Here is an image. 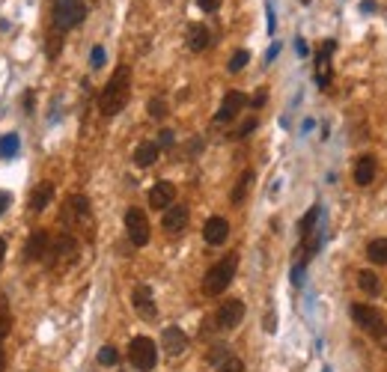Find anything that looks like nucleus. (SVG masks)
I'll return each mask as SVG.
<instances>
[{
    "label": "nucleus",
    "instance_id": "33",
    "mask_svg": "<svg viewBox=\"0 0 387 372\" xmlns=\"http://www.w3.org/2000/svg\"><path fill=\"white\" fill-rule=\"evenodd\" d=\"M89 63H93V69H102L105 66V48L102 45L93 48V54H89Z\"/></svg>",
    "mask_w": 387,
    "mask_h": 372
},
{
    "label": "nucleus",
    "instance_id": "20",
    "mask_svg": "<svg viewBox=\"0 0 387 372\" xmlns=\"http://www.w3.org/2000/svg\"><path fill=\"white\" fill-rule=\"evenodd\" d=\"M51 200H54V185L51 182H39V188L30 194V212H45Z\"/></svg>",
    "mask_w": 387,
    "mask_h": 372
},
{
    "label": "nucleus",
    "instance_id": "15",
    "mask_svg": "<svg viewBox=\"0 0 387 372\" xmlns=\"http://www.w3.org/2000/svg\"><path fill=\"white\" fill-rule=\"evenodd\" d=\"M188 218H191V215H188V206H170V209H164V218H161V227L167 229V233H182V229L188 227Z\"/></svg>",
    "mask_w": 387,
    "mask_h": 372
},
{
    "label": "nucleus",
    "instance_id": "8",
    "mask_svg": "<svg viewBox=\"0 0 387 372\" xmlns=\"http://www.w3.org/2000/svg\"><path fill=\"white\" fill-rule=\"evenodd\" d=\"M125 229H128V238H132L134 247L149 245V220L141 209H128L125 212Z\"/></svg>",
    "mask_w": 387,
    "mask_h": 372
},
{
    "label": "nucleus",
    "instance_id": "19",
    "mask_svg": "<svg viewBox=\"0 0 387 372\" xmlns=\"http://www.w3.org/2000/svg\"><path fill=\"white\" fill-rule=\"evenodd\" d=\"M212 45V33H208L206 24H191L188 27V48L191 51H206Z\"/></svg>",
    "mask_w": 387,
    "mask_h": 372
},
{
    "label": "nucleus",
    "instance_id": "30",
    "mask_svg": "<svg viewBox=\"0 0 387 372\" xmlns=\"http://www.w3.org/2000/svg\"><path fill=\"white\" fill-rule=\"evenodd\" d=\"M149 116L152 119H164L167 116V102L164 98H152V102H149Z\"/></svg>",
    "mask_w": 387,
    "mask_h": 372
},
{
    "label": "nucleus",
    "instance_id": "17",
    "mask_svg": "<svg viewBox=\"0 0 387 372\" xmlns=\"http://www.w3.org/2000/svg\"><path fill=\"white\" fill-rule=\"evenodd\" d=\"M161 346L170 357H179L182 351L188 348V334L182 328H164V337H161Z\"/></svg>",
    "mask_w": 387,
    "mask_h": 372
},
{
    "label": "nucleus",
    "instance_id": "43",
    "mask_svg": "<svg viewBox=\"0 0 387 372\" xmlns=\"http://www.w3.org/2000/svg\"><path fill=\"white\" fill-rule=\"evenodd\" d=\"M301 3H310V0H301Z\"/></svg>",
    "mask_w": 387,
    "mask_h": 372
},
{
    "label": "nucleus",
    "instance_id": "41",
    "mask_svg": "<svg viewBox=\"0 0 387 372\" xmlns=\"http://www.w3.org/2000/svg\"><path fill=\"white\" fill-rule=\"evenodd\" d=\"M24 107H27V114H30V107H33V93L24 96Z\"/></svg>",
    "mask_w": 387,
    "mask_h": 372
},
{
    "label": "nucleus",
    "instance_id": "40",
    "mask_svg": "<svg viewBox=\"0 0 387 372\" xmlns=\"http://www.w3.org/2000/svg\"><path fill=\"white\" fill-rule=\"evenodd\" d=\"M295 51H298V54H301V57L307 54V45H304V39H298V42H295Z\"/></svg>",
    "mask_w": 387,
    "mask_h": 372
},
{
    "label": "nucleus",
    "instance_id": "21",
    "mask_svg": "<svg viewBox=\"0 0 387 372\" xmlns=\"http://www.w3.org/2000/svg\"><path fill=\"white\" fill-rule=\"evenodd\" d=\"M158 155H161V149H158V143H152V140H146V143H141L134 149V164L137 167H152Z\"/></svg>",
    "mask_w": 387,
    "mask_h": 372
},
{
    "label": "nucleus",
    "instance_id": "14",
    "mask_svg": "<svg viewBox=\"0 0 387 372\" xmlns=\"http://www.w3.org/2000/svg\"><path fill=\"white\" fill-rule=\"evenodd\" d=\"M203 238H206L212 247L224 245V241L230 238V224H226V218H208L206 227H203Z\"/></svg>",
    "mask_w": 387,
    "mask_h": 372
},
{
    "label": "nucleus",
    "instance_id": "42",
    "mask_svg": "<svg viewBox=\"0 0 387 372\" xmlns=\"http://www.w3.org/2000/svg\"><path fill=\"white\" fill-rule=\"evenodd\" d=\"M3 254H6V241L0 238V265H3Z\"/></svg>",
    "mask_w": 387,
    "mask_h": 372
},
{
    "label": "nucleus",
    "instance_id": "18",
    "mask_svg": "<svg viewBox=\"0 0 387 372\" xmlns=\"http://www.w3.org/2000/svg\"><path fill=\"white\" fill-rule=\"evenodd\" d=\"M375 170H379L375 158L372 155H361V158H357V164H354V182L361 188H366L375 179Z\"/></svg>",
    "mask_w": 387,
    "mask_h": 372
},
{
    "label": "nucleus",
    "instance_id": "2",
    "mask_svg": "<svg viewBox=\"0 0 387 372\" xmlns=\"http://www.w3.org/2000/svg\"><path fill=\"white\" fill-rule=\"evenodd\" d=\"M78 259H81V245H78V238L72 233H60V238L51 245V250H48L45 265L51 271H66V268H72Z\"/></svg>",
    "mask_w": 387,
    "mask_h": 372
},
{
    "label": "nucleus",
    "instance_id": "16",
    "mask_svg": "<svg viewBox=\"0 0 387 372\" xmlns=\"http://www.w3.org/2000/svg\"><path fill=\"white\" fill-rule=\"evenodd\" d=\"M176 200V185L173 182H155V188L149 191V206L152 209H170Z\"/></svg>",
    "mask_w": 387,
    "mask_h": 372
},
{
    "label": "nucleus",
    "instance_id": "39",
    "mask_svg": "<svg viewBox=\"0 0 387 372\" xmlns=\"http://www.w3.org/2000/svg\"><path fill=\"white\" fill-rule=\"evenodd\" d=\"M0 372H6V351H3V343H0Z\"/></svg>",
    "mask_w": 387,
    "mask_h": 372
},
{
    "label": "nucleus",
    "instance_id": "11",
    "mask_svg": "<svg viewBox=\"0 0 387 372\" xmlns=\"http://www.w3.org/2000/svg\"><path fill=\"white\" fill-rule=\"evenodd\" d=\"M244 105H247V96L244 93H238V89L226 93L221 107H217V114H215V123H230V119H235L238 114H242Z\"/></svg>",
    "mask_w": 387,
    "mask_h": 372
},
{
    "label": "nucleus",
    "instance_id": "10",
    "mask_svg": "<svg viewBox=\"0 0 387 372\" xmlns=\"http://www.w3.org/2000/svg\"><path fill=\"white\" fill-rule=\"evenodd\" d=\"M48 250H51V238H48L45 229H36V233H30L24 245V259L27 263H45Z\"/></svg>",
    "mask_w": 387,
    "mask_h": 372
},
{
    "label": "nucleus",
    "instance_id": "44",
    "mask_svg": "<svg viewBox=\"0 0 387 372\" xmlns=\"http://www.w3.org/2000/svg\"><path fill=\"white\" fill-rule=\"evenodd\" d=\"M325 372H331V369H325Z\"/></svg>",
    "mask_w": 387,
    "mask_h": 372
},
{
    "label": "nucleus",
    "instance_id": "38",
    "mask_svg": "<svg viewBox=\"0 0 387 372\" xmlns=\"http://www.w3.org/2000/svg\"><path fill=\"white\" fill-rule=\"evenodd\" d=\"M361 12H375V3H372V0H363V3H361Z\"/></svg>",
    "mask_w": 387,
    "mask_h": 372
},
{
    "label": "nucleus",
    "instance_id": "31",
    "mask_svg": "<svg viewBox=\"0 0 387 372\" xmlns=\"http://www.w3.org/2000/svg\"><path fill=\"white\" fill-rule=\"evenodd\" d=\"M60 51H63V36H57V33H51V36H48V57H57Z\"/></svg>",
    "mask_w": 387,
    "mask_h": 372
},
{
    "label": "nucleus",
    "instance_id": "37",
    "mask_svg": "<svg viewBox=\"0 0 387 372\" xmlns=\"http://www.w3.org/2000/svg\"><path fill=\"white\" fill-rule=\"evenodd\" d=\"M12 203V194H6V191H0V215L6 212V206Z\"/></svg>",
    "mask_w": 387,
    "mask_h": 372
},
{
    "label": "nucleus",
    "instance_id": "29",
    "mask_svg": "<svg viewBox=\"0 0 387 372\" xmlns=\"http://www.w3.org/2000/svg\"><path fill=\"white\" fill-rule=\"evenodd\" d=\"M226 357H230V348L226 346H215L212 351H208V364H215V366H221Z\"/></svg>",
    "mask_w": 387,
    "mask_h": 372
},
{
    "label": "nucleus",
    "instance_id": "6",
    "mask_svg": "<svg viewBox=\"0 0 387 372\" xmlns=\"http://www.w3.org/2000/svg\"><path fill=\"white\" fill-rule=\"evenodd\" d=\"M87 15V3L84 0H54V27L63 33V30H72L84 21Z\"/></svg>",
    "mask_w": 387,
    "mask_h": 372
},
{
    "label": "nucleus",
    "instance_id": "28",
    "mask_svg": "<svg viewBox=\"0 0 387 372\" xmlns=\"http://www.w3.org/2000/svg\"><path fill=\"white\" fill-rule=\"evenodd\" d=\"M116 360H119L116 348L114 346H102V351H98V364H102V366H114Z\"/></svg>",
    "mask_w": 387,
    "mask_h": 372
},
{
    "label": "nucleus",
    "instance_id": "26",
    "mask_svg": "<svg viewBox=\"0 0 387 372\" xmlns=\"http://www.w3.org/2000/svg\"><path fill=\"white\" fill-rule=\"evenodd\" d=\"M9 330H12V313H9L6 298H0V343L9 337Z\"/></svg>",
    "mask_w": 387,
    "mask_h": 372
},
{
    "label": "nucleus",
    "instance_id": "5",
    "mask_svg": "<svg viewBox=\"0 0 387 372\" xmlns=\"http://www.w3.org/2000/svg\"><path fill=\"white\" fill-rule=\"evenodd\" d=\"M60 224L66 229H89V236H93V212H89V200L84 194H72L66 200L63 212H60Z\"/></svg>",
    "mask_w": 387,
    "mask_h": 372
},
{
    "label": "nucleus",
    "instance_id": "24",
    "mask_svg": "<svg viewBox=\"0 0 387 372\" xmlns=\"http://www.w3.org/2000/svg\"><path fill=\"white\" fill-rule=\"evenodd\" d=\"M18 149H21V140H18V134L15 132H9V134H3L0 137V158H15L18 155Z\"/></svg>",
    "mask_w": 387,
    "mask_h": 372
},
{
    "label": "nucleus",
    "instance_id": "23",
    "mask_svg": "<svg viewBox=\"0 0 387 372\" xmlns=\"http://www.w3.org/2000/svg\"><path fill=\"white\" fill-rule=\"evenodd\" d=\"M357 286H361L366 295H379L381 292V280L375 277V271H357Z\"/></svg>",
    "mask_w": 387,
    "mask_h": 372
},
{
    "label": "nucleus",
    "instance_id": "34",
    "mask_svg": "<svg viewBox=\"0 0 387 372\" xmlns=\"http://www.w3.org/2000/svg\"><path fill=\"white\" fill-rule=\"evenodd\" d=\"M167 149V146H173V132H167V128H164V132H158V149Z\"/></svg>",
    "mask_w": 387,
    "mask_h": 372
},
{
    "label": "nucleus",
    "instance_id": "27",
    "mask_svg": "<svg viewBox=\"0 0 387 372\" xmlns=\"http://www.w3.org/2000/svg\"><path fill=\"white\" fill-rule=\"evenodd\" d=\"M247 60H251V54H247V51H235V54L230 57V66H226V69H230V72L235 75V72H242V69L247 66Z\"/></svg>",
    "mask_w": 387,
    "mask_h": 372
},
{
    "label": "nucleus",
    "instance_id": "7",
    "mask_svg": "<svg viewBox=\"0 0 387 372\" xmlns=\"http://www.w3.org/2000/svg\"><path fill=\"white\" fill-rule=\"evenodd\" d=\"M128 360H132L134 369L141 372H152L155 364H158V348L149 337H134L132 343H128Z\"/></svg>",
    "mask_w": 387,
    "mask_h": 372
},
{
    "label": "nucleus",
    "instance_id": "25",
    "mask_svg": "<svg viewBox=\"0 0 387 372\" xmlns=\"http://www.w3.org/2000/svg\"><path fill=\"white\" fill-rule=\"evenodd\" d=\"M366 256H370L375 265H387V238L370 241V247H366Z\"/></svg>",
    "mask_w": 387,
    "mask_h": 372
},
{
    "label": "nucleus",
    "instance_id": "35",
    "mask_svg": "<svg viewBox=\"0 0 387 372\" xmlns=\"http://www.w3.org/2000/svg\"><path fill=\"white\" fill-rule=\"evenodd\" d=\"M200 3L203 12H215V9H221V0H197Z\"/></svg>",
    "mask_w": 387,
    "mask_h": 372
},
{
    "label": "nucleus",
    "instance_id": "22",
    "mask_svg": "<svg viewBox=\"0 0 387 372\" xmlns=\"http://www.w3.org/2000/svg\"><path fill=\"white\" fill-rule=\"evenodd\" d=\"M251 188H253V170H244L242 179H238V185L233 188V206H242L247 194H251Z\"/></svg>",
    "mask_w": 387,
    "mask_h": 372
},
{
    "label": "nucleus",
    "instance_id": "1",
    "mask_svg": "<svg viewBox=\"0 0 387 372\" xmlns=\"http://www.w3.org/2000/svg\"><path fill=\"white\" fill-rule=\"evenodd\" d=\"M128 96H132V69L119 66L107 80V87L102 89V96H98V110L105 116H116L128 105Z\"/></svg>",
    "mask_w": 387,
    "mask_h": 372
},
{
    "label": "nucleus",
    "instance_id": "3",
    "mask_svg": "<svg viewBox=\"0 0 387 372\" xmlns=\"http://www.w3.org/2000/svg\"><path fill=\"white\" fill-rule=\"evenodd\" d=\"M235 268H238V256H226L221 263H215L203 277V295L215 298V295L226 292V286H230L235 277Z\"/></svg>",
    "mask_w": 387,
    "mask_h": 372
},
{
    "label": "nucleus",
    "instance_id": "9",
    "mask_svg": "<svg viewBox=\"0 0 387 372\" xmlns=\"http://www.w3.org/2000/svg\"><path fill=\"white\" fill-rule=\"evenodd\" d=\"M242 319H244V301L230 298V301H224V304L217 307V313H215V328H221V330H233Z\"/></svg>",
    "mask_w": 387,
    "mask_h": 372
},
{
    "label": "nucleus",
    "instance_id": "13",
    "mask_svg": "<svg viewBox=\"0 0 387 372\" xmlns=\"http://www.w3.org/2000/svg\"><path fill=\"white\" fill-rule=\"evenodd\" d=\"M132 304H134V310H137V313H141L143 319H155V316H158V307H155L152 289H149L146 283L134 286V292H132Z\"/></svg>",
    "mask_w": 387,
    "mask_h": 372
},
{
    "label": "nucleus",
    "instance_id": "32",
    "mask_svg": "<svg viewBox=\"0 0 387 372\" xmlns=\"http://www.w3.org/2000/svg\"><path fill=\"white\" fill-rule=\"evenodd\" d=\"M221 372H244V364H242V360H238V357H226L224 360V364H221Z\"/></svg>",
    "mask_w": 387,
    "mask_h": 372
},
{
    "label": "nucleus",
    "instance_id": "12",
    "mask_svg": "<svg viewBox=\"0 0 387 372\" xmlns=\"http://www.w3.org/2000/svg\"><path fill=\"white\" fill-rule=\"evenodd\" d=\"M336 42L331 39V42H325L319 48V57H316V84H319L322 89L331 87V54H334Z\"/></svg>",
    "mask_w": 387,
    "mask_h": 372
},
{
    "label": "nucleus",
    "instance_id": "36",
    "mask_svg": "<svg viewBox=\"0 0 387 372\" xmlns=\"http://www.w3.org/2000/svg\"><path fill=\"white\" fill-rule=\"evenodd\" d=\"M253 128H256V119H247V123H244L242 128H238V132H235L233 137H247V134H251V132H253Z\"/></svg>",
    "mask_w": 387,
    "mask_h": 372
},
{
    "label": "nucleus",
    "instance_id": "4",
    "mask_svg": "<svg viewBox=\"0 0 387 372\" xmlns=\"http://www.w3.org/2000/svg\"><path fill=\"white\" fill-rule=\"evenodd\" d=\"M352 319H354V325L366 330L375 343H379V348H387V325H384V316L379 313V310H372V307H366V304H352Z\"/></svg>",
    "mask_w": 387,
    "mask_h": 372
}]
</instances>
